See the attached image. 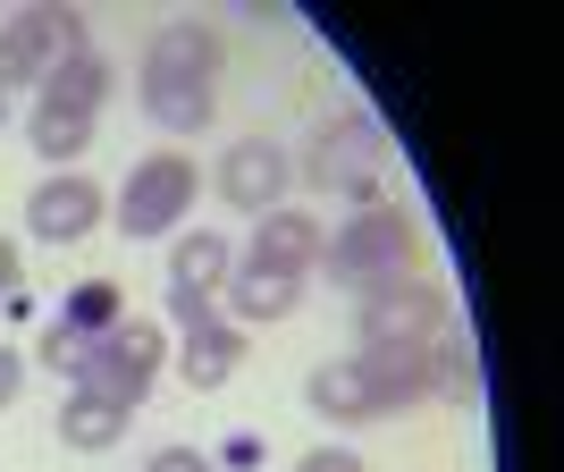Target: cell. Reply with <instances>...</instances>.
Masks as SVG:
<instances>
[{
  "label": "cell",
  "mask_w": 564,
  "mask_h": 472,
  "mask_svg": "<svg viewBox=\"0 0 564 472\" xmlns=\"http://www.w3.org/2000/svg\"><path fill=\"white\" fill-rule=\"evenodd\" d=\"M219 68H228V43H219V25L203 18H177L161 25L152 43H143V68H135V101L152 127L169 136H194V127H212L219 110Z\"/></svg>",
  "instance_id": "cell-1"
},
{
  "label": "cell",
  "mask_w": 564,
  "mask_h": 472,
  "mask_svg": "<svg viewBox=\"0 0 564 472\" xmlns=\"http://www.w3.org/2000/svg\"><path fill=\"white\" fill-rule=\"evenodd\" d=\"M321 261H329V279L354 287V296H379V287H404L413 279V261H422V228H413V212H397V203H362V212H346V228L321 245Z\"/></svg>",
  "instance_id": "cell-2"
},
{
  "label": "cell",
  "mask_w": 564,
  "mask_h": 472,
  "mask_svg": "<svg viewBox=\"0 0 564 472\" xmlns=\"http://www.w3.org/2000/svg\"><path fill=\"white\" fill-rule=\"evenodd\" d=\"M379 161H388V136H379V118L371 110H329L321 127H312L304 143V178L321 194H346V203H371L379 194Z\"/></svg>",
  "instance_id": "cell-3"
},
{
  "label": "cell",
  "mask_w": 564,
  "mask_h": 472,
  "mask_svg": "<svg viewBox=\"0 0 564 472\" xmlns=\"http://www.w3.org/2000/svg\"><path fill=\"white\" fill-rule=\"evenodd\" d=\"M161 321H143V312H127V321H110L101 337H85V363H76L68 388H94V397H118L127 414H135L143 397H152V379H161Z\"/></svg>",
  "instance_id": "cell-4"
},
{
  "label": "cell",
  "mask_w": 564,
  "mask_h": 472,
  "mask_svg": "<svg viewBox=\"0 0 564 472\" xmlns=\"http://www.w3.org/2000/svg\"><path fill=\"white\" fill-rule=\"evenodd\" d=\"M194 161L186 152H152V161H135L127 169V186H118V228H127V245H152V236H169L177 219L194 212Z\"/></svg>",
  "instance_id": "cell-5"
},
{
  "label": "cell",
  "mask_w": 564,
  "mask_h": 472,
  "mask_svg": "<svg viewBox=\"0 0 564 472\" xmlns=\"http://www.w3.org/2000/svg\"><path fill=\"white\" fill-rule=\"evenodd\" d=\"M68 51H85V18L76 9H18L0 25V94L9 85H43Z\"/></svg>",
  "instance_id": "cell-6"
},
{
  "label": "cell",
  "mask_w": 564,
  "mask_h": 472,
  "mask_svg": "<svg viewBox=\"0 0 564 472\" xmlns=\"http://www.w3.org/2000/svg\"><path fill=\"white\" fill-rule=\"evenodd\" d=\"M447 321H455V312H447V296H438L430 279L379 287V296L354 304V337H362V346H430Z\"/></svg>",
  "instance_id": "cell-7"
},
{
  "label": "cell",
  "mask_w": 564,
  "mask_h": 472,
  "mask_svg": "<svg viewBox=\"0 0 564 472\" xmlns=\"http://www.w3.org/2000/svg\"><path fill=\"white\" fill-rule=\"evenodd\" d=\"M228 270H236V254H228V236H219V228L177 236V254H169V321H177V330L212 321V304H219V287H228Z\"/></svg>",
  "instance_id": "cell-8"
},
{
  "label": "cell",
  "mask_w": 564,
  "mask_h": 472,
  "mask_svg": "<svg viewBox=\"0 0 564 472\" xmlns=\"http://www.w3.org/2000/svg\"><path fill=\"white\" fill-rule=\"evenodd\" d=\"M101 212H110V194L94 186V178H59V169H51L43 186H34V203H25V228L43 236V245H76V236H94L101 228Z\"/></svg>",
  "instance_id": "cell-9"
},
{
  "label": "cell",
  "mask_w": 564,
  "mask_h": 472,
  "mask_svg": "<svg viewBox=\"0 0 564 472\" xmlns=\"http://www.w3.org/2000/svg\"><path fill=\"white\" fill-rule=\"evenodd\" d=\"M304 397H312V414H329V422H397V405H388V388L371 379V363H362V354L312 363Z\"/></svg>",
  "instance_id": "cell-10"
},
{
  "label": "cell",
  "mask_w": 564,
  "mask_h": 472,
  "mask_svg": "<svg viewBox=\"0 0 564 472\" xmlns=\"http://www.w3.org/2000/svg\"><path fill=\"white\" fill-rule=\"evenodd\" d=\"M286 178H295V161H286L270 136H245V143H228V161H219V194H228V212H279V194H286Z\"/></svg>",
  "instance_id": "cell-11"
},
{
  "label": "cell",
  "mask_w": 564,
  "mask_h": 472,
  "mask_svg": "<svg viewBox=\"0 0 564 472\" xmlns=\"http://www.w3.org/2000/svg\"><path fill=\"white\" fill-rule=\"evenodd\" d=\"M304 287L312 279H295V270H270V261H236L228 270V287H219V321H236V330H253V321H286V312L304 304Z\"/></svg>",
  "instance_id": "cell-12"
},
{
  "label": "cell",
  "mask_w": 564,
  "mask_h": 472,
  "mask_svg": "<svg viewBox=\"0 0 564 472\" xmlns=\"http://www.w3.org/2000/svg\"><path fill=\"white\" fill-rule=\"evenodd\" d=\"M321 245H329V236H321L312 212H261L253 219V254H245V261H270V270L312 279V270H321Z\"/></svg>",
  "instance_id": "cell-13"
},
{
  "label": "cell",
  "mask_w": 564,
  "mask_h": 472,
  "mask_svg": "<svg viewBox=\"0 0 564 472\" xmlns=\"http://www.w3.org/2000/svg\"><path fill=\"white\" fill-rule=\"evenodd\" d=\"M236 363H245V330H236V321H194L186 330V346H177V372H186V388L194 397H212V388H228L236 379Z\"/></svg>",
  "instance_id": "cell-14"
},
{
  "label": "cell",
  "mask_w": 564,
  "mask_h": 472,
  "mask_svg": "<svg viewBox=\"0 0 564 472\" xmlns=\"http://www.w3.org/2000/svg\"><path fill=\"white\" fill-rule=\"evenodd\" d=\"M127 405L118 397H94V388H68V405H59V448H76V455H101V448H118L127 439Z\"/></svg>",
  "instance_id": "cell-15"
},
{
  "label": "cell",
  "mask_w": 564,
  "mask_h": 472,
  "mask_svg": "<svg viewBox=\"0 0 564 472\" xmlns=\"http://www.w3.org/2000/svg\"><path fill=\"white\" fill-rule=\"evenodd\" d=\"M110 76H118V68L101 60L94 43H85V51H68V60H59V68L43 76V101H51V110H76V118H94L101 101H110Z\"/></svg>",
  "instance_id": "cell-16"
},
{
  "label": "cell",
  "mask_w": 564,
  "mask_h": 472,
  "mask_svg": "<svg viewBox=\"0 0 564 472\" xmlns=\"http://www.w3.org/2000/svg\"><path fill=\"white\" fill-rule=\"evenodd\" d=\"M430 397H447V405H471V397H480V354H471V337L455 330V321L430 337Z\"/></svg>",
  "instance_id": "cell-17"
},
{
  "label": "cell",
  "mask_w": 564,
  "mask_h": 472,
  "mask_svg": "<svg viewBox=\"0 0 564 472\" xmlns=\"http://www.w3.org/2000/svg\"><path fill=\"white\" fill-rule=\"evenodd\" d=\"M362 363H371V379L388 388V405H413V397H430V346H362Z\"/></svg>",
  "instance_id": "cell-18"
},
{
  "label": "cell",
  "mask_w": 564,
  "mask_h": 472,
  "mask_svg": "<svg viewBox=\"0 0 564 472\" xmlns=\"http://www.w3.org/2000/svg\"><path fill=\"white\" fill-rule=\"evenodd\" d=\"M25 136H34V152H43V161L59 169V161H76V152L94 143V118H76V110H51V101H34Z\"/></svg>",
  "instance_id": "cell-19"
},
{
  "label": "cell",
  "mask_w": 564,
  "mask_h": 472,
  "mask_svg": "<svg viewBox=\"0 0 564 472\" xmlns=\"http://www.w3.org/2000/svg\"><path fill=\"white\" fill-rule=\"evenodd\" d=\"M110 321H127V304H118V287H110V279H85L68 304H59V330H76V337H101Z\"/></svg>",
  "instance_id": "cell-20"
},
{
  "label": "cell",
  "mask_w": 564,
  "mask_h": 472,
  "mask_svg": "<svg viewBox=\"0 0 564 472\" xmlns=\"http://www.w3.org/2000/svg\"><path fill=\"white\" fill-rule=\"evenodd\" d=\"M143 472H219V464H212L203 448H161V455H152Z\"/></svg>",
  "instance_id": "cell-21"
},
{
  "label": "cell",
  "mask_w": 564,
  "mask_h": 472,
  "mask_svg": "<svg viewBox=\"0 0 564 472\" xmlns=\"http://www.w3.org/2000/svg\"><path fill=\"white\" fill-rule=\"evenodd\" d=\"M295 472H371V464H362L354 448H312V455H304Z\"/></svg>",
  "instance_id": "cell-22"
},
{
  "label": "cell",
  "mask_w": 564,
  "mask_h": 472,
  "mask_svg": "<svg viewBox=\"0 0 564 472\" xmlns=\"http://www.w3.org/2000/svg\"><path fill=\"white\" fill-rule=\"evenodd\" d=\"M18 379H25V363L9 346H0V414H9V405H18Z\"/></svg>",
  "instance_id": "cell-23"
},
{
  "label": "cell",
  "mask_w": 564,
  "mask_h": 472,
  "mask_svg": "<svg viewBox=\"0 0 564 472\" xmlns=\"http://www.w3.org/2000/svg\"><path fill=\"white\" fill-rule=\"evenodd\" d=\"M25 279V261H18V245H9V236H0V296H9V287Z\"/></svg>",
  "instance_id": "cell-24"
},
{
  "label": "cell",
  "mask_w": 564,
  "mask_h": 472,
  "mask_svg": "<svg viewBox=\"0 0 564 472\" xmlns=\"http://www.w3.org/2000/svg\"><path fill=\"white\" fill-rule=\"evenodd\" d=\"M0 110H9V94H0Z\"/></svg>",
  "instance_id": "cell-25"
}]
</instances>
